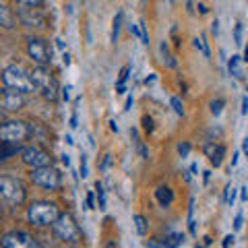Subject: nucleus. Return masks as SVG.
Segmentation results:
<instances>
[{"label":"nucleus","mask_w":248,"mask_h":248,"mask_svg":"<svg viewBox=\"0 0 248 248\" xmlns=\"http://www.w3.org/2000/svg\"><path fill=\"white\" fill-rule=\"evenodd\" d=\"M68 91H71V85H66V87L62 89V97H64L66 102H68V97H71V93H68Z\"/></svg>","instance_id":"obj_39"},{"label":"nucleus","mask_w":248,"mask_h":248,"mask_svg":"<svg viewBox=\"0 0 248 248\" xmlns=\"http://www.w3.org/2000/svg\"><path fill=\"white\" fill-rule=\"evenodd\" d=\"M110 166H112V155H110V153H106V155H104V159H102V164H99V170H102V172H106V170L110 168Z\"/></svg>","instance_id":"obj_31"},{"label":"nucleus","mask_w":248,"mask_h":248,"mask_svg":"<svg viewBox=\"0 0 248 248\" xmlns=\"http://www.w3.org/2000/svg\"><path fill=\"white\" fill-rule=\"evenodd\" d=\"M159 54H161V60H164L166 66H170V68H176L178 66V60L172 56V54H170V48H168L166 42L159 44Z\"/></svg>","instance_id":"obj_19"},{"label":"nucleus","mask_w":248,"mask_h":248,"mask_svg":"<svg viewBox=\"0 0 248 248\" xmlns=\"http://www.w3.org/2000/svg\"><path fill=\"white\" fill-rule=\"evenodd\" d=\"M192 42H195V48H197V50L203 52L205 58H211V50H209V44H207V40H205V35H199V37H195Z\"/></svg>","instance_id":"obj_21"},{"label":"nucleus","mask_w":248,"mask_h":248,"mask_svg":"<svg viewBox=\"0 0 248 248\" xmlns=\"http://www.w3.org/2000/svg\"><path fill=\"white\" fill-rule=\"evenodd\" d=\"M19 151H23L19 143H0V161L13 157V155H17Z\"/></svg>","instance_id":"obj_16"},{"label":"nucleus","mask_w":248,"mask_h":248,"mask_svg":"<svg viewBox=\"0 0 248 248\" xmlns=\"http://www.w3.org/2000/svg\"><path fill=\"white\" fill-rule=\"evenodd\" d=\"M199 11H201V13H203V15H205V13L209 11V9H207V6H205L203 2H199Z\"/></svg>","instance_id":"obj_44"},{"label":"nucleus","mask_w":248,"mask_h":248,"mask_svg":"<svg viewBox=\"0 0 248 248\" xmlns=\"http://www.w3.org/2000/svg\"><path fill=\"white\" fill-rule=\"evenodd\" d=\"M95 195H97V203H99V209H106V192H104V186L102 182H95Z\"/></svg>","instance_id":"obj_23"},{"label":"nucleus","mask_w":248,"mask_h":248,"mask_svg":"<svg viewBox=\"0 0 248 248\" xmlns=\"http://www.w3.org/2000/svg\"><path fill=\"white\" fill-rule=\"evenodd\" d=\"M62 161H64V166H71V159H68V155H62Z\"/></svg>","instance_id":"obj_47"},{"label":"nucleus","mask_w":248,"mask_h":248,"mask_svg":"<svg viewBox=\"0 0 248 248\" xmlns=\"http://www.w3.org/2000/svg\"><path fill=\"white\" fill-rule=\"evenodd\" d=\"M240 199H242V203H246V201H248V188H246V186L240 188Z\"/></svg>","instance_id":"obj_36"},{"label":"nucleus","mask_w":248,"mask_h":248,"mask_svg":"<svg viewBox=\"0 0 248 248\" xmlns=\"http://www.w3.org/2000/svg\"><path fill=\"white\" fill-rule=\"evenodd\" d=\"M27 217L33 226H54L56 219L60 217V211L58 207L50 203V201H35L31 203L29 209H27Z\"/></svg>","instance_id":"obj_3"},{"label":"nucleus","mask_w":248,"mask_h":248,"mask_svg":"<svg viewBox=\"0 0 248 248\" xmlns=\"http://www.w3.org/2000/svg\"><path fill=\"white\" fill-rule=\"evenodd\" d=\"M0 106L4 108V110H21L23 106H25V95L23 93H17V91H11V89H4L2 97H0Z\"/></svg>","instance_id":"obj_12"},{"label":"nucleus","mask_w":248,"mask_h":248,"mask_svg":"<svg viewBox=\"0 0 248 248\" xmlns=\"http://www.w3.org/2000/svg\"><path fill=\"white\" fill-rule=\"evenodd\" d=\"M197 172H199V166L192 164V166H190V174H197Z\"/></svg>","instance_id":"obj_46"},{"label":"nucleus","mask_w":248,"mask_h":248,"mask_svg":"<svg viewBox=\"0 0 248 248\" xmlns=\"http://www.w3.org/2000/svg\"><path fill=\"white\" fill-rule=\"evenodd\" d=\"M223 106H226V102H223V99H213V102H211V114H213V116H219L221 110H223Z\"/></svg>","instance_id":"obj_26"},{"label":"nucleus","mask_w":248,"mask_h":248,"mask_svg":"<svg viewBox=\"0 0 248 248\" xmlns=\"http://www.w3.org/2000/svg\"><path fill=\"white\" fill-rule=\"evenodd\" d=\"M130 108H133V97H126V104H124V110H130Z\"/></svg>","instance_id":"obj_40"},{"label":"nucleus","mask_w":248,"mask_h":248,"mask_svg":"<svg viewBox=\"0 0 248 248\" xmlns=\"http://www.w3.org/2000/svg\"><path fill=\"white\" fill-rule=\"evenodd\" d=\"M62 58H64V64L68 66V64H71V56H68V54L64 52V56H62Z\"/></svg>","instance_id":"obj_45"},{"label":"nucleus","mask_w":248,"mask_h":248,"mask_svg":"<svg viewBox=\"0 0 248 248\" xmlns=\"http://www.w3.org/2000/svg\"><path fill=\"white\" fill-rule=\"evenodd\" d=\"M81 176L83 178H87L89 176V170H87V155H81Z\"/></svg>","instance_id":"obj_32"},{"label":"nucleus","mask_w":248,"mask_h":248,"mask_svg":"<svg viewBox=\"0 0 248 248\" xmlns=\"http://www.w3.org/2000/svg\"><path fill=\"white\" fill-rule=\"evenodd\" d=\"M21 159H23V164L29 166L31 170L52 166V157H50V153L46 151L44 147H37V145L25 147V149L21 151Z\"/></svg>","instance_id":"obj_10"},{"label":"nucleus","mask_w":248,"mask_h":248,"mask_svg":"<svg viewBox=\"0 0 248 248\" xmlns=\"http://www.w3.org/2000/svg\"><path fill=\"white\" fill-rule=\"evenodd\" d=\"M246 91H248V89H246Z\"/></svg>","instance_id":"obj_54"},{"label":"nucleus","mask_w":248,"mask_h":248,"mask_svg":"<svg viewBox=\"0 0 248 248\" xmlns=\"http://www.w3.org/2000/svg\"><path fill=\"white\" fill-rule=\"evenodd\" d=\"M2 83L6 89L17 91V93H31L35 89L33 79H31V73L25 71L21 64H9L2 71Z\"/></svg>","instance_id":"obj_1"},{"label":"nucleus","mask_w":248,"mask_h":248,"mask_svg":"<svg viewBox=\"0 0 248 248\" xmlns=\"http://www.w3.org/2000/svg\"><path fill=\"white\" fill-rule=\"evenodd\" d=\"M170 104H172V108H174V112L178 114V116H184V106H182V99L180 97H172L170 99Z\"/></svg>","instance_id":"obj_25"},{"label":"nucleus","mask_w":248,"mask_h":248,"mask_svg":"<svg viewBox=\"0 0 248 248\" xmlns=\"http://www.w3.org/2000/svg\"><path fill=\"white\" fill-rule=\"evenodd\" d=\"M184 242V234H180V232H170V234L161 240V246L164 248H178Z\"/></svg>","instance_id":"obj_17"},{"label":"nucleus","mask_w":248,"mask_h":248,"mask_svg":"<svg viewBox=\"0 0 248 248\" xmlns=\"http://www.w3.org/2000/svg\"><path fill=\"white\" fill-rule=\"evenodd\" d=\"M44 2L40 0H23L17 4V15L23 25L27 27H46V17L42 11Z\"/></svg>","instance_id":"obj_6"},{"label":"nucleus","mask_w":248,"mask_h":248,"mask_svg":"<svg viewBox=\"0 0 248 248\" xmlns=\"http://www.w3.org/2000/svg\"><path fill=\"white\" fill-rule=\"evenodd\" d=\"M29 178H31V182H33V184L42 186V188H50V190L60 188V184H62V176H60V172H58L56 168H52V166L31 170Z\"/></svg>","instance_id":"obj_9"},{"label":"nucleus","mask_w":248,"mask_h":248,"mask_svg":"<svg viewBox=\"0 0 248 248\" xmlns=\"http://www.w3.org/2000/svg\"><path fill=\"white\" fill-rule=\"evenodd\" d=\"M31 79H33L35 89L42 93V95L48 99V102H56L58 99V91L60 85L56 81V77L52 75V71L48 66H35L33 73H31Z\"/></svg>","instance_id":"obj_2"},{"label":"nucleus","mask_w":248,"mask_h":248,"mask_svg":"<svg viewBox=\"0 0 248 248\" xmlns=\"http://www.w3.org/2000/svg\"><path fill=\"white\" fill-rule=\"evenodd\" d=\"M211 31H213V33H215V35H217V33H219V21H217V19H215V21L211 23Z\"/></svg>","instance_id":"obj_38"},{"label":"nucleus","mask_w":248,"mask_h":248,"mask_svg":"<svg viewBox=\"0 0 248 248\" xmlns=\"http://www.w3.org/2000/svg\"><path fill=\"white\" fill-rule=\"evenodd\" d=\"M147 85H149V83H155V75H151V77H147V81H145Z\"/></svg>","instance_id":"obj_48"},{"label":"nucleus","mask_w":248,"mask_h":248,"mask_svg":"<svg viewBox=\"0 0 248 248\" xmlns=\"http://www.w3.org/2000/svg\"><path fill=\"white\" fill-rule=\"evenodd\" d=\"M195 248H203V246H195Z\"/></svg>","instance_id":"obj_53"},{"label":"nucleus","mask_w":248,"mask_h":248,"mask_svg":"<svg viewBox=\"0 0 248 248\" xmlns=\"http://www.w3.org/2000/svg\"><path fill=\"white\" fill-rule=\"evenodd\" d=\"M33 130L31 124L23 122V120H4L0 122V143H23L31 139Z\"/></svg>","instance_id":"obj_4"},{"label":"nucleus","mask_w":248,"mask_h":248,"mask_svg":"<svg viewBox=\"0 0 248 248\" xmlns=\"http://www.w3.org/2000/svg\"><path fill=\"white\" fill-rule=\"evenodd\" d=\"M178 153H180L182 157H186V155L190 153V143L188 141H182L180 145H178Z\"/></svg>","instance_id":"obj_30"},{"label":"nucleus","mask_w":248,"mask_h":248,"mask_svg":"<svg viewBox=\"0 0 248 248\" xmlns=\"http://www.w3.org/2000/svg\"><path fill=\"white\" fill-rule=\"evenodd\" d=\"M234 199H236V188L232 184H228L226 190H223V201H226L228 205H234Z\"/></svg>","instance_id":"obj_24"},{"label":"nucleus","mask_w":248,"mask_h":248,"mask_svg":"<svg viewBox=\"0 0 248 248\" xmlns=\"http://www.w3.org/2000/svg\"><path fill=\"white\" fill-rule=\"evenodd\" d=\"M234 240H236L234 236H232V234H228L226 238H223V248H230L232 244H234Z\"/></svg>","instance_id":"obj_34"},{"label":"nucleus","mask_w":248,"mask_h":248,"mask_svg":"<svg viewBox=\"0 0 248 248\" xmlns=\"http://www.w3.org/2000/svg\"><path fill=\"white\" fill-rule=\"evenodd\" d=\"M242 219H244V217H242V211H240L236 215V219H234V230H242Z\"/></svg>","instance_id":"obj_33"},{"label":"nucleus","mask_w":248,"mask_h":248,"mask_svg":"<svg viewBox=\"0 0 248 248\" xmlns=\"http://www.w3.org/2000/svg\"><path fill=\"white\" fill-rule=\"evenodd\" d=\"M27 52H29L31 60H33L37 66H50L54 52H52V46L46 40H42V37H29L27 40Z\"/></svg>","instance_id":"obj_8"},{"label":"nucleus","mask_w":248,"mask_h":248,"mask_svg":"<svg viewBox=\"0 0 248 248\" xmlns=\"http://www.w3.org/2000/svg\"><path fill=\"white\" fill-rule=\"evenodd\" d=\"M244 62H246V64H248V46H246V48H244V58H242Z\"/></svg>","instance_id":"obj_49"},{"label":"nucleus","mask_w":248,"mask_h":248,"mask_svg":"<svg viewBox=\"0 0 248 248\" xmlns=\"http://www.w3.org/2000/svg\"><path fill=\"white\" fill-rule=\"evenodd\" d=\"M143 128H145V133H147V135H151L153 130H155V124H153V118H151V116H143Z\"/></svg>","instance_id":"obj_27"},{"label":"nucleus","mask_w":248,"mask_h":248,"mask_svg":"<svg viewBox=\"0 0 248 248\" xmlns=\"http://www.w3.org/2000/svg\"><path fill=\"white\" fill-rule=\"evenodd\" d=\"M242 149H244V153L248 155V137H244V141H242Z\"/></svg>","instance_id":"obj_43"},{"label":"nucleus","mask_w":248,"mask_h":248,"mask_svg":"<svg viewBox=\"0 0 248 248\" xmlns=\"http://www.w3.org/2000/svg\"><path fill=\"white\" fill-rule=\"evenodd\" d=\"M106 248H118V244H116V240H108V242H106Z\"/></svg>","instance_id":"obj_41"},{"label":"nucleus","mask_w":248,"mask_h":248,"mask_svg":"<svg viewBox=\"0 0 248 248\" xmlns=\"http://www.w3.org/2000/svg\"><path fill=\"white\" fill-rule=\"evenodd\" d=\"M0 122H2V112H0Z\"/></svg>","instance_id":"obj_51"},{"label":"nucleus","mask_w":248,"mask_h":248,"mask_svg":"<svg viewBox=\"0 0 248 248\" xmlns=\"http://www.w3.org/2000/svg\"><path fill=\"white\" fill-rule=\"evenodd\" d=\"M133 221H135V228H137V234L139 236H145L147 234V219L141 215V213H137L135 217H133Z\"/></svg>","instance_id":"obj_22"},{"label":"nucleus","mask_w":248,"mask_h":248,"mask_svg":"<svg viewBox=\"0 0 248 248\" xmlns=\"http://www.w3.org/2000/svg\"><path fill=\"white\" fill-rule=\"evenodd\" d=\"M54 234L58 238H62L64 242H79L83 238V232L79 228V223L75 221V217L71 213H60V217L56 219V223L52 226Z\"/></svg>","instance_id":"obj_7"},{"label":"nucleus","mask_w":248,"mask_h":248,"mask_svg":"<svg viewBox=\"0 0 248 248\" xmlns=\"http://www.w3.org/2000/svg\"><path fill=\"white\" fill-rule=\"evenodd\" d=\"M236 164H238V153H236V155H234V157H232V168H234V166H236Z\"/></svg>","instance_id":"obj_50"},{"label":"nucleus","mask_w":248,"mask_h":248,"mask_svg":"<svg viewBox=\"0 0 248 248\" xmlns=\"http://www.w3.org/2000/svg\"><path fill=\"white\" fill-rule=\"evenodd\" d=\"M122 19H124V13H122V11H118V13H116V17H114V21H112V35H110L112 44H116V42H118L120 27H122Z\"/></svg>","instance_id":"obj_20"},{"label":"nucleus","mask_w":248,"mask_h":248,"mask_svg":"<svg viewBox=\"0 0 248 248\" xmlns=\"http://www.w3.org/2000/svg\"><path fill=\"white\" fill-rule=\"evenodd\" d=\"M203 153L209 157V161L215 166V168H219L223 164V157H226V147H223L221 143H215V141H209L205 143L203 147Z\"/></svg>","instance_id":"obj_13"},{"label":"nucleus","mask_w":248,"mask_h":248,"mask_svg":"<svg viewBox=\"0 0 248 248\" xmlns=\"http://www.w3.org/2000/svg\"><path fill=\"white\" fill-rule=\"evenodd\" d=\"M2 248H44L37 240L27 232H9L0 240Z\"/></svg>","instance_id":"obj_11"},{"label":"nucleus","mask_w":248,"mask_h":248,"mask_svg":"<svg viewBox=\"0 0 248 248\" xmlns=\"http://www.w3.org/2000/svg\"><path fill=\"white\" fill-rule=\"evenodd\" d=\"M147 248H164L159 240H147Z\"/></svg>","instance_id":"obj_35"},{"label":"nucleus","mask_w":248,"mask_h":248,"mask_svg":"<svg viewBox=\"0 0 248 248\" xmlns=\"http://www.w3.org/2000/svg\"><path fill=\"white\" fill-rule=\"evenodd\" d=\"M15 25H17V21H15L13 11H11L4 2H0V27H4V29H13Z\"/></svg>","instance_id":"obj_15"},{"label":"nucleus","mask_w":248,"mask_h":248,"mask_svg":"<svg viewBox=\"0 0 248 248\" xmlns=\"http://www.w3.org/2000/svg\"><path fill=\"white\" fill-rule=\"evenodd\" d=\"M234 40H236V46H242V23H238L234 27Z\"/></svg>","instance_id":"obj_28"},{"label":"nucleus","mask_w":248,"mask_h":248,"mask_svg":"<svg viewBox=\"0 0 248 248\" xmlns=\"http://www.w3.org/2000/svg\"><path fill=\"white\" fill-rule=\"evenodd\" d=\"M95 207V201H93V192H87V209Z\"/></svg>","instance_id":"obj_37"},{"label":"nucleus","mask_w":248,"mask_h":248,"mask_svg":"<svg viewBox=\"0 0 248 248\" xmlns=\"http://www.w3.org/2000/svg\"><path fill=\"white\" fill-rule=\"evenodd\" d=\"M77 126H79V124H77V114H73L71 116V128H77Z\"/></svg>","instance_id":"obj_42"},{"label":"nucleus","mask_w":248,"mask_h":248,"mask_svg":"<svg viewBox=\"0 0 248 248\" xmlns=\"http://www.w3.org/2000/svg\"><path fill=\"white\" fill-rule=\"evenodd\" d=\"M0 199L9 205H23L27 199V190L19 178L0 176Z\"/></svg>","instance_id":"obj_5"},{"label":"nucleus","mask_w":248,"mask_h":248,"mask_svg":"<svg viewBox=\"0 0 248 248\" xmlns=\"http://www.w3.org/2000/svg\"><path fill=\"white\" fill-rule=\"evenodd\" d=\"M2 93H4V91H0V97H2Z\"/></svg>","instance_id":"obj_52"},{"label":"nucleus","mask_w":248,"mask_h":248,"mask_svg":"<svg viewBox=\"0 0 248 248\" xmlns=\"http://www.w3.org/2000/svg\"><path fill=\"white\" fill-rule=\"evenodd\" d=\"M139 27H141V37H143V44H145V46H149V31H147L145 21L139 23Z\"/></svg>","instance_id":"obj_29"},{"label":"nucleus","mask_w":248,"mask_h":248,"mask_svg":"<svg viewBox=\"0 0 248 248\" xmlns=\"http://www.w3.org/2000/svg\"><path fill=\"white\" fill-rule=\"evenodd\" d=\"M155 199H157V203L161 207H170L174 203V190L170 188V186H157V190H155Z\"/></svg>","instance_id":"obj_14"},{"label":"nucleus","mask_w":248,"mask_h":248,"mask_svg":"<svg viewBox=\"0 0 248 248\" xmlns=\"http://www.w3.org/2000/svg\"><path fill=\"white\" fill-rule=\"evenodd\" d=\"M228 71H230V75L234 77V79H242V58L240 56H232L230 60H228Z\"/></svg>","instance_id":"obj_18"}]
</instances>
